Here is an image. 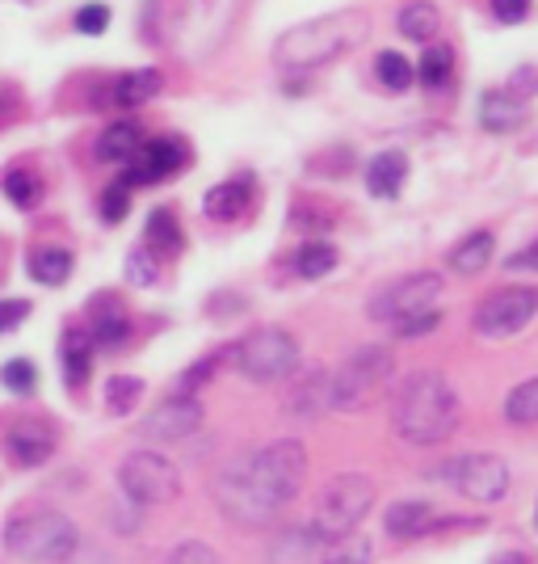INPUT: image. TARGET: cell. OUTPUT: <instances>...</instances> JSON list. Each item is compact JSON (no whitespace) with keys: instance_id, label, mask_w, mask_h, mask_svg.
<instances>
[{"instance_id":"obj_1","label":"cell","mask_w":538,"mask_h":564,"mask_svg":"<svg viewBox=\"0 0 538 564\" xmlns=\"http://www.w3.org/2000/svg\"><path fill=\"white\" fill-rule=\"evenodd\" d=\"M304 480L307 447L299 438H274L223 468L219 485H215V501L235 527H270L304 494Z\"/></svg>"},{"instance_id":"obj_2","label":"cell","mask_w":538,"mask_h":564,"mask_svg":"<svg viewBox=\"0 0 538 564\" xmlns=\"http://www.w3.org/2000/svg\"><path fill=\"white\" fill-rule=\"evenodd\" d=\"M392 425L408 447H438L459 430V392L442 371H413L392 397Z\"/></svg>"},{"instance_id":"obj_3","label":"cell","mask_w":538,"mask_h":564,"mask_svg":"<svg viewBox=\"0 0 538 564\" xmlns=\"http://www.w3.org/2000/svg\"><path fill=\"white\" fill-rule=\"evenodd\" d=\"M366 13L362 9H337V13H325L316 22H304L295 30H286L274 47V59H278L286 72H307L320 68V64H332L341 59L345 51H353L362 39H366Z\"/></svg>"},{"instance_id":"obj_4","label":"cell","mask_w":538,"mask_h":564,"mask_svg":"<svg viewBox=\"0 0 538 564\" xmlns=\"http://www.w3.org/2000/svg\"><path fill=\"white\" fill-rule=\"evenodd\" d=\"M80 547V531L64 510L25 506L4 522V552L22 564H68Z\"/></svg>"},{"instance_id":"obj_5","label":"cell","mask_w":538,"mask_h":564,"mask_svg":"<svg viewBox=\"0 0 538 564\" xmlns=\"http://www.w3.org/2000/svg\"><path fill=\"white\" fill-rule=\"evenodd\" d=\"M392 379V354L387 346H362L353 350L328 379V409L337 413H358L366 404H375V397L387 388Z\"/></svg>"},{"instance_id":"obj_6","label":"cell","mask_w":538,"mask_h":564,"mask_svg":"<svg viewBox=\"0 0 538 564\" xmlns=\"http://www.w3.org/2000/svg\"><path fill=\"white\" fill-rule=\"evenodd\" d=\"M371 506H375V480L362 476V471H341L316 497L311 527L325 540H341V535H350V531L362 527V518L371 514Z\"/></svg>"},{"instance_id":"obj_7","label":"cell","mask_w":538,"mask_h":564,"mask_svg":"<svg viewBox=\"0 0 538 564\" xmlns=\"http://www.w3.org/2000/svg\"><path fill=\"white\" fill-rule=\"evenodd\" d=\"M232 358L244 379H253V383H278V379L295 376V367H299V341H295V333L270 325V329H257L249 333L244 341H235Z\"/></svg>"},{"instance_id":"obj_8","label":"cell","mask_w":538,"mask_h":564,"mask_svg":"<svg viewBox=\"0 0 538 564\" xmlns=\"http://www.w3.org/2000/svg\"><path fill=\"white\" fill-rule=\"evenodd\" d=\"M118 485L135 506H168L182 494V471L173 459H164L161 451H131L118 468Z\"/></svg>"},{"instance_id":"obj_9","label":"cell","mask_w":538,"mask_h":564,"mask_svg":"<svg viewBox=\"0 0 538 564\" xmlns=\"http://www.w3.org/2000/svg\"><path fill=\"white\" fill-rule=\"evenodd\" d=\"M538 312V286H505V291H492L488 300H480L471 312V329L488 341L501 337H514L521 333Z\"/></svg>"},{"instance_id":"obj_10","label":"cell","mask_w":538,"mask_h":564,"mask_svg":"<svg viewBox=\"0 0 538 564\" xmlns=\"http://www.w3.org/2000/svg\"><path fill=\"white\" fill-rule=\"evenodd\" d=\"M442 291H446L442 274L417 270V274H404V279L387 282L375 300L366 304V312H371V321L396 325V321H404V316H417V312H425V307H433L438 300H442Z\"/></svg>"},{"instance_id":"obj_11","label":"cell","mask_w":538,"mask_h":564,"mask_svg":"<svg viewBox=\"0 0 538 564\" xmlns=\"http://www.w3.org/2000/svg\"><path fill=\"white\" fill-rule=\"evenodd\" d=\"M446 485H454L463 497L492 506L509 494V464L496 459V455H463V459H450V468L442 471Z\"/></svg>"},{"instance_id":"obj_12","label":"cell","mask_w":538,"mask_h":564,"mask_svg":"<svg viewBox=\"0 0 538 564\" xmlns=\"http://www.w3.org/2000/svg\"><path fill=\"white\" fill-rule=\"evenodd\" d=\"M189 165V148L177 135H161V140H143V148L135 152V161L131 165H122L118 173V182L131 189L140 186H156L164 177H173V173H182Z\"/></svg>"},{"instance_id":"obj_13","label":"cell","mask_w":538,"mask_h":564,"mask_svg":"<svg viewBox=\"0 0 538 564\" xmlns=\"http://www.w3.org/2000/svg\"><path fill=\"white\" fill-rule=\"evenodd\" d=\"M202 425V404L194 397H164L152 413H147V422H143V438L147 443H186L189 434Z\"/></svg>"},{"instance_id":"obj_14","label":"cell","mask_w":538,"mask_h":564,"mask_svg":"<svg viewBox=\"0 0 538 564\" xmlns=\"http://www.w3.org/2000/svg\"><path fill=\"white\" fill-rule=\"evenodd\" d=\"M55 447H59V438L43 422H18L4 434V459L13 468H43L51 455H55Z\"/></svg>"},{"instance_id":"obj_15","label":"cell","mask_w":538,"mask_h":564,"mask_svg":"<svg viewBox=\"0 0 538 564\" xmlns=\"http://www.w3.org/2000/svg\"><path fill=\"white\" fill-rule=\"evenodd\" d=\"M387 535L399 543L408 540H421L429 531H438L442 527V518L433 510V501H425V497H404V501H392L387 506Z\"/></svg>"},{"instance_id":"obj_16","label":"cell","mask_w":538,"mask_h":564,"mask_svg":"<svg viewBox=\"0 0 538 564\" xmlns=\"http://www.w3.org/2000/svg\"><path fill=\"white\" fill-rule=\"evenodd\" d=\"M161 89H164L161 68H131L106 85V97H101V101L114 106V110H140L143 101H152Z\"/></svg>"},{"instance_id":"obj_17","label":"cell","mask_w":538,"mask_h":564,"mask_svg":"<svg viewBox=\"0 0 538 564\" xmlns=\"http://www.w3.org/2000/svg\"><path fill=\"white\" fill-rule=\"evenodd\" d=\"M253 177L249 173H240V177H232V182H219V186L207 189V198H202V212H207V219H215V224H235V219H244L249 215V207H253Z\"/></svg>"},{"instance_id":"obj_18","label":"cell","mask_w":538,"mask_h":564,"mask_svg":"<svg viewBox=\"0 0 538 564\" xmlns=\"http://www.w3.org/2000/svg\"><path fill=\"white\" fill-rule=\"evenodd\" d=\"M89 337H94V350H122V346L131 341V316H127V307L118 304L114 295H106V291L94 300Z\"/></svg>"},{"instance_id":"obj_19","label":"cell","mask_w":538,"mask_h":564,"mask_svg":"<svg viewBox=\"0 0 538 564\" xmlns=\"http://www.w3.org/2000/svg\"><path fill=\"white\" fill-rule=\"evenodd\" d=\"M140 148H143L140 122H135V118H118V122H110V127L97 135L94 156L101 165H131Z\"/></svg>"},{"instance_id":"obj_20","label":"cell","mask_w":538,"mask_h":564,"mask_svg":"<svg viewBox=\"0 0 538 564\" xmlns=\"http://www.w3.org/2000/svg\"><path fill=\"white\" fill-rule=\"evenodd\" d=\"M320 543H328L316 527H286L270 543V564H316Z\"/></svg>"},{"instance_id":"obj_21","label":"cell","mask_w":538,"mask_h":564,"mask_svg":"<svg viewBox=\"0 0 538 564\" xmlns=\"http://www.w3.org/2000/svg\"><path fill=\"white\" fill-rule=\"evenodd\" d=\"M480 122L484 131H496V135H509L526 122V101L514 97L509 89H488L480 97Z\"/></svg>"},{"instance_id":"obj_22","label":"cell","mask_w":538,"mask_h":564,"mask_svg":"<svg viewBox=\"0 0 538 564\" xmlns=\"http://www.w3.org/2000/svg\"><path fill=\"white\" fill-rule=\"evenodd\" d=\"M59 362H64V383L68 388H85L89 371H94V337L89 329H64L59 337Z\"/></svg>"},{"instance_id":"obj_23","label":"cell","mask_w":538,"mask_h":564,"mask_svg":"<svg viewBox=\"0 0 538 564\" xmlns=\"http://www.w3.org/2000/svg\"><path fill=\"white\" fill-rule=\"evenodd\" d=\"M182 245H186V232H182V224H177V212H173V207H156V212L147 215L143 249H147L152 258H177Z\"/></svg>"},{"instance_id":"obj_24","label":"cell","mask_w":538,"mask_h":564,"mask_svg":"<svg viewBox=\"0 0 538 564\" xmlns=\"http://www.w3.org/2000/svg\"><path fill=\"white\" fill-rule=\"evenodd\" d=\"M408 182V156L404 152H378L366 165V189L375 198H399V189Z\"/></svg>"},{"instance_id":"obj_25","label":"cell","mask_w":538,"mask_h":564,"mask_svg":"<svg viewBox=\"0 0 538 564\" xmlns=\"http://www.w3.org/2000/svg\"><path fill=\"white\" fill-rule=\"evenodd\" d=\"M72 249L64 245H39V249H30V261H25V270H30V279L43 282V286H64L72 279Z\"/></svg>"},{"instance_id":"obj_26","label":"cell","mask_w":538,"mask_h":564,"mask_svg":"<svg viewBox=\"0 0 538 564\" xmlns=\"http://www.w3.org/2000/svg\"><path fill=\"white\" fill-rule=\"evenodd\" d=\"M0 189H4V198H9L18 212H34V207L43 203V194H47L43 177H39L34 169H25V165L4 169V177H0Z\"/></svg>"},{"instance_id":"obj_27","label":"cell","mask_w":538,"mask_h":564,"mask_svg":"<svg viewBox=\"0 0 538 564\" xmlns=\"http://www.w3.org/2000/svg\"><path fill=\"white\" fill-rule=\"evenodd\" d=\"M492 253H496L492 232H468L454 249H450V270L463 274V279H471V274H480V270L488 265Z\"/></svg>"},{"instance_id":"obj_28","label":"cell","mask_w":538,"mask_h":564,"mask_svg":"<svg viewBox=\"0 0 538 564\" xmlns=\"http://www.w3.org/2000/svg\"><path fill=\"white\" fill-rule=\"evenodd\" d=\"M399 34L404 39H413V43H429L438 30H442V13H438V4L433 0H408L404 9H399Z\"/></svg>"},{"instance_id":"obj_29","label":"cell","mask_w":538,"mask_h":564,"mask_svg":"<svg viewBox=\"0 0 538 564\" xmlns=\"http://www.w3.org/2000/svg\"><path fill=\"white\" fill-rule=\"evenodd\" d=\"M413 76L421 80L425 89H446L454 80V51L450 47H429L421 51V64H413Z\"/></svg>"},{"instance_id":"obj_30","label":"cell","mask_w":538,"mask_h":564,"mask_svg":"<svg viewBox=\"0 0 538 564\" xmlns=\"http://www.w3.org/2000/svg\"><path fill=\"white\" fill-rule=\"evenodd\" d=\"M337 261H341V253L328 245V240H307L304 249L295 253V274L299 279H325V274H332L337 270Z\"/></svg>"},{"instance_id":"obj_31","label":"cell","mask_w":538,"mask_h":564,"mask_svg":"<svg viewBox=\"0 0 538 564\" xmlns=\"http://www.w3.org/2000/svg\"><path fill=\"white\" fill-rule=\"evenodd\" d=\"M505 422L509 425H538V376L521 379L505 397Z\"/></svg>"},{"instance_id":"obj_32","label":"cell","mask_w":538,"mask_h":564,"mask_svg":"<svg viewBox=\"0 0 538 564\" xmlns=\"http://www.w3.org/2000/svg\"><path fill=\"white\" fill-rule=\"evenodd\" d=\"M375 552H371V540L362 531H350L341 540H328V552L320 556V564H371Z\"/></svg>"},{"instance_id":"obj_33","label":"cell","mask_w":538,"mask_h":564,"mask_svg":"<svg viewBox=\"0 0 538 564\" xmlns=\"http://www.w3.org/2000/svg\"><path fill=\"white\" fill-rule=\"evenodd\" d=\"M375 76L392 89V94H404V89H413V59H404L399 51H378L375 55Z\"/></svg>"},{"instance_id":"obj_34","label":"cell","mask_w":538,"mask_h":564,"mask_svg":"<svg viewBox=\"0 0 538 564\" xmlns=\"http://www.w3.org/2000/svg\"><path fill=\"white\" fill-rule=\"evenodd\" d=\"M0 383H4V392H13V397H34V392H39V367H34L30 358H9V362L0 367Z\"/></svg>"},{"instance_id":"obj_35","label":"cell","mask_w":538,"mask_h":564,"mask_svg":"<svg viewBox=\"0 0 538 564\" xmlns=\"http://www.w3.org/2000/svg\"><path fill=\"white\" fill-rule=\"evenodd\" d=\"M143 397V379L135 376H114L106 383V409L114 413V417H127Z\"/></svg>"},{"instance_id":"obj_36","label":"cell","mask_w":538,"mask_h":564,"mask_svg":"<svg viewBox=\"0 0 538 564\" xmlns=\"http://www.w3.org/2000/svg\"><path fill=\"white\" fill-rule=\"evenodd\" d=\"M223 358H232V346H228V350L202 354V358H198L189 371H182V376H177V388H173V392H177V397H194V392H198V388H202V383L219 371V362H223Z\"/></svg>"},{"instance_id":"obj_37","label":"cell","mask_w":538,"mask_h":564,"mask_svg":"<svg viewBox=\"0 0 538 564\" xmlns=\"http://www.w3.org/2000/svg\"><path fill=\"white\" fill-rule=\"evenodd\" d=\"M332 207H325V203H316V198H299L295 203V212H290V228L295 232H328L332 228Z\"/></svg>"},{"instance_id":"obj_38","label":"cell","mask_w":538,"mask_h":564,"mask_svg":"<svg viewBox=\"0 0 538 564\" xmlns=\"http://www.w3.org/2000/svg\"><path fill=\"white\" fill-rule=\"evenodd\" d=\"M325 397H328L325 371H307L304 383L295 388V397L286 400V409H290V413H316V409L325 404Z\"/></svg>"},{"instance_id":"obj_39","label":"cell","mask_w":538,"mask_h":564,"mask_svg":"<svg viewBox=\"0 0 538 564\" xmlns=\"http://www.w3.org/2000/svg\"><path fill=\"white\" fill-rule=\"evenodd\" d=\"M438 325H442V312H438V307H425V312H417V316H404V321H396V325H392V333H396L399 341H417V337H429Z\"/></svg>"},{"instance_id":"obj_40","label":"cell","mask_w":538,"mask_h":564,"mask_svg":"<svg viewBox=\"0 0 538 564\" xmlns=\"http://www.w3.org/2000/svg\"><path fill=\"white\" fill-rule=\"evenodd\" d=\"M127 212H131V186H122V182L106 186V194H101V219L106 224H122Z\"/></svg>"},{"instance_id":"obj_41","label":"cell","mask_w":538,"mask_h":564,"mask_svg":"<svg viewBox=\"0 0 538 564\" xmlns=\"http://www.w3.org/2000/svg\"><path fill=\"white\" fill-rule=\"evenodd\" d=\"M164 564H223V561L215 556V547L189 540V543H177V547L168 552V561H164Z\"/></svg>"},{"instance_id":"obj_42","label":"cell","mask_w":538,"mask_h":564,"mask_svg":"<svg viewBox=\"0 0 538 564\" xmlns=\"http://www.w3.org/2000/svg\"><path fill=\"white\" fill-rule=\"evenodd\" d=\"M106 25H110V4H85V9H76V30L80 34H106Z\"/></svg>"},{"instance_id":"obj_43","label":"cell","mask_w":538,"mask_h":564,"mask_svg":"<svg viewBox=\"0 0 538 564\" xmlns=\"http://www.w3.org/2000/svg\"><path fill=\"white\" fill-rule=\"evenodd\" d=\"M127 279L135 282V286H152L156 282V261L147 249H131L127 253Z\"/></svg>"},{"instance_id":"obj_44","label":"cell","mask_w":538,"mask_h":564,"mask_svg":"<svg viewBox=\"0 0 538 564\" xmlns=\"http://www.w3.org/2000/svg\"><path fill=\"white\" fill-rule=\"evenodd\" d=\"M30 316V300H0V337L13 333Z\"/></svg>"},{"instance_id":"obj_45","label":"cell","mask_w":538,"mask_h":564,"mask_svg":"<svg viewBox=\"0 0 538 564\" xmlns=\"http://www.w3.org/2000/svg\"><path fill=\"white\" fill-rule=\"evenodd\" d=\"M488 4H492V18L505 25L521 22V18L530 13V0H488Z\"/></svg>"},{"instance_id":"obj_46","label":"cell","mask_w":538,"mask_h":564,"mask_svg":"<svg viewBox=\"0 0 538 564\" xmlns=\"http://www.w3.org/2000/svg\"><path fill=\"white\" fill-rule=\"evenodd\" d=\"M505 270H509V274H538V240L526 245V249H517V253H509Z\"/></svg>"},{"instance_id":"obj_47","label":"cell","mask_w":538,"mask_h":564,"mask_svg":"<svg viewBox=\"0 0 538 564\" xmlns=\"http://www.w3.org/2000/svg\"><path fill=\"white\" fill-rule=\"evenodd\" d=\"M509 94L521 97V101H526V97H535L538 94V68H530V64H526V68H517L514 76H509Z\"/></svg>"},{"instance_id":"obj_48","label":"cell","mask_w":538,"mask_h":564,"mask_svg":"<svg viewBox=\"0 0 538 564\" xmlns=\"http://www.w3.org/2000/svg\"><path fill=\"white\" fill-rule=\"evenodd\" d=\"M22 115V101H18V94L9 89V85H0V131L13 122V118Z\"/></svg>"},{"instance_id":"obj_49","label":"cell","mask_w":538,"mask_h":564,"mask_svg":"<svg viewBox=\"0 0 538 564\" xmlns=\"http://www.w3.org/2000/svg\"><path fill=\"white\" fill-rule=\"evenodd\" d=\"M496 564H530V561H526V556H517V552H505V556H501Z\"/></svg>"}]
</instances>
